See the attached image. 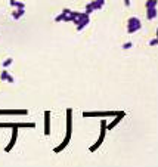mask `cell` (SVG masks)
Here are the masks:
<instances>
[{
    "label": "cell",
    "instance_id": "cell-1",
    "mask_svg": "<svg viewBox=\"0 0 158 167\" xmlns=\"http://www.w3.org/2000/svg\"><path fill=\"white\" fill-rule=\"evenodd\" d=\"M129 27H127V33L129 34H133L134 31H137V30H141V21H139V18H136V16H132V18H129Z\"/></svg>",
    "mask_w": 158,
    "mask_h": 167
},
{
    "label": "cell",
    "instance_id": "cell-2",
    "mask_svg": "<svg viewBox=\"0 0 158 167\" xmlns=\"http://www.w3.org/2000/svg\"><path fill=\"white\" fill-rule=\"evenodd\" d=\"M16 136H18V130L16 129H13V130H12V139H10V142H9V145L5 148V151H10L12 150V146L15 145V139H16Z\"/></svg>",
    "mask_w": 158,
    "mask_h": 167
},
{
    "label": "cell",
    "instance_id": "cell-3",
    "mask_svg": "<svg viewBox=\"0 0 158 167\" xmlns=\"http://www.w3.org/2000/svg\"><path fill=\"white\" fill-rule=\"evenodd\" d=\"M71 114H72V111L68 109L67 111V115H68V121H67V130H68V135L71 136Z\"/></svg>",
    "mask_w": 158,
    "mask_h": 167
},
{
    "label": "cell",
    "instance_id": "cell-4",
    "mask_svg": "<svg viewBox=\"0 0 158 167\" xmlns=\"http://www.w3.org/2000/svg\"><path fill=\"white\" fill-rule=\"evenodd\" d=\"M22 15H24V9H16V10L12 13V18H13V19H19Z\"/></svg>",
    "mask_w": 158,
    "mask_h": 167
},
{
    "label": "cell",
    "instance_id": "cell-5",
    "mask_svg": "<svg viewBox=\"0 0 158 167\" xmlns=\"http://www.w3.org/2000/svg\"><path fill=\"white\" fill-rule=\"evenodd\" d=\"M44 115H46V130H44V133L46 135H49V117H50V111H46L44 113Z\"/></svg>",
    "mask_w": 158,
    "mask_h": 167
},
{
    "label": "cell",
    "instance_id": "cell-6",
    "mask_svg": "<svg viewBox=\"0 0 158 167\" xmlns=\"http://www.w3.org/2000/svg\"><path fill=\"white\" fill-rule=\"evenodd\" d=\"M123 115H124V114H120L118 117H117V118H114V121H112V123H111V124H108L106 127H108V129H112V127H114L115 124H118V123H120V120H121V117H123Z\"/></svg>",
    "mask_w": 158,
    "mask_h": 167
},
{
    "label": "cell",
    "instance_id": "cell-7",
    "mask_svg": "<svg viewBox=\"0 0 158 167\" xmlns=\"http://www.w3.org/2000/svg\"><path fill=\"white\" fill-rule=\"evenodd\" d=\"M155 16H157V9L155 8L148 9V18H149V19H154Z\"/></svg>",
    "mask_w": 158,
    "mask_h": 167
},
{
    "label": "cell",
    "instance_id": "cell-8",
    "mask_svg": "<svg viewBox=\"0 0 158 167\" xmlns=\"http://www.w3.org/2000/svg\"><path fill=\"white\" fill-rule=\"evenodd\" d=\"M10 6L18 8V9H24V3H19V2H16V0H10Z\"/></svg>",
    "mask_w": 158,
    "mask_h": 167
},
{
    "label": "cell",
    "instance_id": "cell-9",
    "mask_svg": "<svg viewBox=\"0 0 158 167\" xmlns=\"http://www.w3.org/2000/svg\"><path fill=\"white\" fill-rule=\"evenodd\" d=\"M157 6V0H148L146 2V9H152Z\"/></svg>",
    "mask_w": 158,
    "mask_h": 167
},
{
    "label": "cell",
    "instance_id": "cell-10",
    "mask_svg": "<svg viewBox=\"0 0 158 167\" xmlns=\"http://www.w3.org/2000/svg\"><path fill=\"white\" fill-rule=\"evenodd\" d=\"M93 10H95V9H93V5H92V2H90V3H89L87 6H86V13H90V12H93Z\"/></svg>",
    "mask_w": 158,
    "mask_h": 167
},
{
    "label": "cell",
    "instance_id": "cell-11",
    "mask_svg": "<svg viewBox=\"0 0 158 167\" xmlns=\"http://www.w3.org/2000/svg\"><path fill=\"white\" fill-rule=\"evenodd\" d=\"M12 62H13V59H12V58H8L6 61H3V67L6 68V67H9V65H12Z\"/></svg>",
    "mask_w": 158,
    "mask_h": 167
},
{
    "label": "cell",
    "instance_id": "cell-12",
    "mask_svg": "<svg viewBox=\"0 0 158 167\" xmlns=\"http://www.w3.org/2000/svg\"><path fill=\"white\" fill-rule=\"evenodd\" d=\"M8 77H9V72H8V71H3V72L0 74V79L3 80V81H5V80H8Z\"/></svg>",
    "mask_w": 158,
    "mask_h": 167
},
{
    "label": "cell",
    "instance_id": "cell-13",
    "mask_svg": "<svg viewBox=\"0 0 158 167\" xmlns=\"http://www.w3.org/2000/svg\"><path fill=\"white\" fill-rule=\"evenodd\" d=\"M64 18H65V15L61 13V15H58V16L55 18V21H56V22H59V21H64Z\"/></svg>",
    "mask_w": 158,
    "mask_h": 167
},
{
    "label": "cell",
    "instance_id": "cell-14",
    "mask_svg": "<svg viewBox=\"0 0 158 167\" xmlns=\"http://www.w3.org/2000/svg\"><path fill=\"white\" fill-rule=\"evenodd\" d=\"M132 46H133L132 42H129V43H124V44H123V49H130Z\"/></svg>",
    "mask_w": 158,
    "mask_h": 167
},
{
    "label": "cell",
    "instance_id": "cell-15",
    "mask_svg": "<svg viewBox=\"0 0 158 167\" xmlns=\"http://www.w3.org/2000/svg\"><path fill=\"white\" fill-rule=\"evenodd\" d=\"M157 43H158V39H154V40H151V42H149L151 46H155Z\"/></svg>",
    "mask_w": 158,
    "mask_h": 167
},
{
    "label": "cell",
    "instance_id": "cell-16",
    "mask_svg": "<svg viewBox=\"0 0 158 167\" xmlns=\"http://www.w3.org/2000/svg\"><path fill=\"white\" fill-rule=\"evenodd\" d=\"M6 81H9V83H13L15 80H13V77H12V76H9V77H8V80H6Z\"/></svg>",
    "mask_w": 158,
    "mask_h": 167
},
{
    "label": "cell",
    "instance_id": "cell-17",
    "mask_svg": "<svg viewBox=\"0 0 158 167\" xmlns=\"http://www.w3.org/2000/svg\"><path fill=\"white\" fill-rule=\"evenodd\" d=\"M124 5L126 6H130V0H124Z\"/></svg>",
    "mask_w": 158,
    "mask_h": 167
},
{
    "label": "cell",
    "instance_id": "cell-18",
    "mask_svg": "<svg viewBox=\"0 0 158 167\" xmlns=\"http://www.w3.org/2000/svg\"><path fill=\"white\" fill-rule=\"evenodd\" d=\"M97 2H99V3H101V5H104V3H105V2H104V0H97Z\"/></svg>",
    "mask_w": 158,
    "mask_h": 167
}]
</instances>
